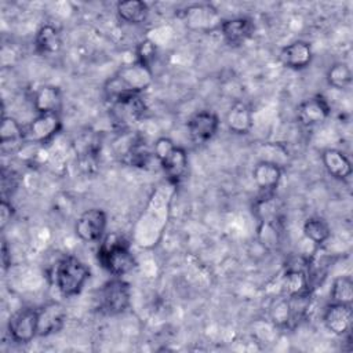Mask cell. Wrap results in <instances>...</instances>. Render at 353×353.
<instances>
[{
	"mask_svg": "<svg viewBox=\"0 0 353 353\" xmlns=\"http://www.w3.org/2000/svg\"><path fill=\"white\" fill-rule=\"evenodd\" d=\"M183 18L190 28L205 30L219 28L222 22L218 10L211 4H192L183 11Z\"/></svg>",
	"mask_w": 353,
	"mask_h": 353,
	"instance_id": "16",
	"label": "cell"
},
{
	"mask_svg": "<svg viewBox=\"0 0 353 353\" xmlns=\"http://www.w3.org/2000/svg\"><path fill=\"white\" fill-rule=\"evenodd\" d=\"M131 303L130 284L121 277L113 276L108 280L98 295L99 310L108 316H116L124 313Z\"/></svg>",
	"mask_w": 353,
	"mask_h": 353,
	"instance_id": "5",
	"label": "cell"
},
{
	"mask_svg": "<svg viewBox=\"0 0 353 353\" xmlns=\"http://www.w3.org/2000/svg\"><path fill=\"white\" fill-rule=\"evenodd\" d=\"M98 261L103 269L116 277L132 272L137 266L130 244L117 233H109L102 239L98 248Z\"/></svg>",
	"mask_w": 353,
	"mask_h": 353,
	"instance_id": "2",
	"label": "cell"
},
{
	"mask_svg": "<svg viewBox=\"0 0 353 353\" xmlns=\"http://www.w3.org/2000/svg\"><path fill=\"white\" fill-rule=\"evenodd\" d=\"M321 161L327 172L339 181H346L352 175V163L347 156L334 148H328L321 153Z\"/></svg>",
	"mask_w": 353,
	"mask_h": 353,
	"instance_id": "21",
	"label": "cell"
},
{
	"mask_svg": "<svg viewBox=\"0 0 353 353\" xmlns=\"http://www.w3.org/2000/svg\"><path fill=\"white\" fill-rule=\"evenodd\" d=\"M26 142V131L25 128L14 119L8 116H3L1 127H0V143L1 150L17 152L22 149Z\"/></svg>",
	"mask_w": 353,
	"mask_h": 353,
	"instance_id": "18",
	"label": "cell"
},
{
	"mask_svg": "<svg viewBox=\"0 0 353 353\" xmlns=\"http://www.w3.org/2000/svg\"><path fill=\"white\" fill-rule=\"evenodd\" d=\"M327 81L331 87L342 90L352 83V70L346 62H335L327 70Z\"/></svg>",
	"mask_w": 353,
	"mask_h": 353,
	"instance_id": "28",
	"label": "cell"
},
{
	"mask_svg": "<svg viewBox=\"0 0 353 353\" xmlns=\"http://www.w3.org/2000/svg\"><path fill=\"white\" fill-rule=\"evenodd\" d=\"M219 128V117L212 110H200L188 121V132L197 143L208 142Z\"/></svg>",
	"mask_w": 353,
	"mask_h": 353,
	"instance_id": "13",
	"label": "cell"
},
{
	"mask_svg": "<svg viewBox=\"0 0 353 353\" xmlns=\"http://www.w3.org/2000/svg\"><path fill=\"white\" fill-rule=\"evenodd\" d=\"M146 112V103L141 95H128L110 101L109 116L119 128H127L141 120Z\"/></svg>",
	"mask_w": 353,
	"mask_h": 353,
	"instance_id": "6",
	"label": "cell"
},
{
	"mask_svg": "<svg viewBox=\"0 0 353 353\" xmlns=\"http://www.w3.org/2000/svg\"><path fill=\"white\" fill-rule=\"evenodd\" d=\"M62 130L59 113H37V116L25 128L26 142L33 145H46L52 141Z\"/></svg>",
	"mask_w": 353,
	"mask_h": 353,
	"instance_id": "7",
	"label": "cell"
},
{
	"mask_svg": "<svg viewBox=\"0 0 353 353\" xmlns=\"http://www.w3.org/2000/svg\"><path fill=\"white\" fill-rule=\"evenodd\" d=\"M8 334L17 343H29L37 336V309L23 307L8 320Z\"/></svg>",
	"mask_w": 353,
	"mask_h": 353,
	"instance_id": "9",
	"label": "cell"
},
{
	"mask_svg": "<svg viewBox=\"0 0 353 353\" xmlns=\"http://www.w3.org/2000/svg\"><path fill=\"white\" fill-rule=\"evenodd\" d=\"M254 124L251 108L241 101L234 102L226 113L228 128L237 135H245L251 131Z\"/></svg>",
	"mask_w": 353,
	"mask_h": 353,
	"instance_id": "20",
	"label": "cell"
},
{
	"mask_svg": "<svg viewBox=\"0 0 353 353\" xmlns=\"http://www.w3.org/2000/svg\"><path fill=\"white\" fill-rule=\"evenodd\" d=\"M303 234L305 237L312 241L313 244H316L317 247L323 245L331 236V230L328 223L320 218V216H312L307 218L303 223Z\"/></svg>",
	"mask_w": 353,
	"mask_h": 353,
	"instance_id": "25",
	"label": "cell"
},
{
	"mask_svg": "<svg viewBox=\"0 0 353 353\" xmlns=\"http://www.w3.org/2000/svg\"><path fill=\"white\" fill-rule=\"evenodd\" d=\"M152 154L153 153L148 149V145L143 141V138L137 135L130 141V145L127 146V150L124 152L123 160L132 167L142 168L149 163Z\"/></svg>",
	"mask_w": 353,
	"mask_h": 353,
	"instance_id": "24",
	"label": "cell"
},
{
	"mask_svg": "<svg viewBox=\"0 0 353 353\" xmlns=\"http://www.w3.org/2000/svg\"><path fill=\"white\" fill-rule=\"evenodd\" d=\"M153 154L172 183H179L185 178L188 172V154L170 138H159L153 145Z\"/></svg>",
	"mask_w": 353,
	"mask_h": 353,
	"instance_id": "4",
	"label": "cell"
},
{
	"mask_svg": "<svg viewBox=\"0 0 353 353\" xmlns=\"http://www.w3.org/2000/svg\"><path fill=\"white\" fill-rule=\"evenodd\" d=\"M14 205L11 204V201L8 199H1L0 201V226L1 229H4L7 226V223L11 221V218L14 216Z\"/></svg>",
	"mask_w": 353,
	"mask_h": 353,
	"instance_id": "32",
	"label": "cell"
},
{
	"mask_svg": "<svg viewBox=\"0 0 353 353\" xmlns=\"http://www.w3.org/2000/svg\"><path fill=\"white\" fill-rule=\"evenodd\" d=\"M269 314H270V320L273 321L274 325L288 327L294 321L292 306H291L290 298L284 295V298L274 301L273 305L270 306Z\"/></svg>",
	"mask_w": 353,
	"mask_h": 353,
	"instance_id": "27",
	"label": "cell"
},
{
	"mask_svg": "<svg viewBox=\"0 0 353 353\" xmlns=\"http://www.w3.org/2000/svg\"><path fill=\"white\" fill-rule=\"evenodd\" d=\"M18 183H19L18 174L11 168L3 167V170H1V194H3V199H8V196H11L17 190Z\"/></svg>",
	"mask_w": 353,
	"mask_h": 353,
	"instance_id": "30",
	"label": "cell"
},
{
	"mask_svg": "<svg viewBox=\"0 0 353 353\" xmlns=\"http://www.w3.org/2000/svg\"><path fill=\"white\" fill-rule=\"evenodd\" d=\"M283 176L281 165L270 161H258L252 168V179L262 193H273Z\"/></svg>",
	"mask_w": 353,
	"mask_h": 353,
	"instance_id": "17",
	"label": "cell"
},
{
	"mask_svg": "<svg viewBox=\"0 0 353 353\" xmlns=\"http://www.w3.org/2000/svg\"><path fill=\"white\" fill-rule=\"evenodd\" d=\"M156 57V46L150 40H143L139 43L137 48V62L150 68L152 61Z\"/></svg>",
	"mask_w": 353,
	"mask_h": 353,
	"instance_id": "31",
	"label": "cell"
},
{
	"mask_svg": "<svg viewBox=\"0 0 353 353\" xmlns=\"http://www.w3.org/2000/svg\"><path fill=\"white\" fill-rule=\"evenodd\" d=\"M76 152L77 156L83 163H95L99 154L101 143L92 137V135H81L76 143Z\"/></svg>",
	"mask_w": 353,
	"mask_h": 353,
	"instance_id": "29",
	"label": "cell"
},
{
	"mask_svg": "<svg viewBox=\"0 0 353 353\" xmlns=\"http://www.w3.org/2000/svg\"><path fill=\"white\" fill-rule=\"evenodd\" d=\"M34 46L40 54H55L62 47L59 30L50 23L41 25L34 36Z\"/></svg>",
	"mask_w": 353,
	"mask_h": 353,
	"instance_id": "22",
	"label": "cell"
},
{
	"mask_svg": "<svg viewBox=\"0 0 353 353\" xmlns=\"http://www.w3.org/2000/svg\"><path fill=\"white\" fill-rule=\"evenodd\" d=\"M153 81L152 68L134 62L120 68L105 83V95L108 101H114L128 95H141Z\"/></svg>",
	"mask_w": 353,
	"mask_h": 353,
	"instance_id": "1",
	"label": "cell"
},
{
	"mask_svg": "<svg viewBox=\"0 0 353 353\" xmlns=\"http://www.w3.org/2000/svg\"><path fill=\"white\" fill-rule=\"evenodd\" d=\"M66 321V312L62 303L48 302L37 309V336H48L62 330Z\"/></svg>",
	"mask_w": 353,
	"mask_h": 353,
	"instance_id": "11",
	"label": "cell"
},
{
	"mask_svg": "<svg viewBox=\"0 0 353 353\" xmlns=\"http://www.w3.org/2000/svg\"><path fill=\"white\" fill-rule=\"evenodd\" d=\"M331 113L330 103L323 95H314L298 105L296 119L305 127H313L324 123Z\"/></svg>",
	"mask_w": 353,
	"mask_h": 353,
	"instance_id": "10",
	"label": "cell"
},
{
	"mask_svg": "<svg viewBox=\"0 0 353 353\" xmlns=\"http://www.w3.org/2000/svg\"><path fill=\"white\" fill-rule=\"evenodd\" d=\"M254 22L247 17H236L225 19L219 25L221 34L229 46H241L244 44L254 33Z\"/></svg>",
	"mask_w": 353,
	"mask_h": 353,
	"instance_id": "14",
	"label": "cell"
},
{
	"mask_svg": "<svg viewBox=\"0 0 353 353\" xmlns=\"http://www.w3.org/2000/svg\"><path fill=\"white\" fill-rule=\"evenodd\" d=\"M331 301L335 303L352 305L353 302V280L350 276H338L331 285Z\"/></svg>",
	"mask_w": 353,
	"mask_h": 353,
	"instance_id": "26",
	"label": "cell"
},
{
	"mask_svg": "<svg viewBox=\"0 0 353 353\" xmlns=\"http://www.w3.org/2000/svg\"><path fill=\"white\" fill-rule=\"evenodd\" d=\"M1 263H3V270H6L11 265V254L8 251V245L6 241H3V245H1Z\"/></svg>",
	"mask_w": 353,
	"mask_h": 353,
	"instance_id": "33",
	"label": "cell"
},
{
	"mask_svg": "<svg viewBox=\"0 0 353 353\" xmlns=\"http://www.w3.org/2000/svg\"><path fill=\"white\" fill-rule=\"evenodd\" d=\"M116 11L121 21L131 25H141L149 17V6L142 0L119 1Z\"/></svg>",
	"mask_w": 353,
	"mask_h": 353,
	"instance_id": "23",
	"label": "cell"
},
{
	"mask_svg": "<svg viewBox=\"0 0 353 353\" xmlns=\"http://www.w3.org/2000/svg\"><path fill=\"white\" fill-rule=\"evenodd\" d=\"M90 279L88 266L73 255L58 261L54 270V281L59 294L65 298L79 295Z\"/></svg>",
	"mask_w": 353,
	"mask_h": 353,
	"instance_id": "3",
	"label": "cell"
},
{
	"mask_svg": "<svg viewBox=\"0 0 353 353\" xmlns=\"http://www.w3.org/2000/svg\"><path fill=\"white\" fill-rule=\"evenodd\" d=\"M313 58V51L312 47L307 41L303 40H296L292 41L287 46H284L280 52H279V59L280 62L294 70L305 69L309 66Z\"/></svg>",
	"mask_w": 353,
	"mask_h": 353,
	"instance_id": "15",
	"label": "cell"
},
{
	"mask_svg": "<svg viewBox=\"0 0 353 353\" xmlns=\"http://www.w3.org/2000/svg\"><path fill=\"white\" fill-rule=\"evenodd\" d=\"M108 215L101 208L85 210L74 223L76 236L85 243L99 241L106 230Z\"/></svg>",
	"mask_w": 353,
	"mask_h": 353,
	"instance_id": "8",
	"label": "cell"
},
{
	"mask_svg": "<svg viewBox=\"0 0 353 353\" xmlns=\"http://www.w3.org/2000/svg\"><path fill=\"white\" fill-rule=\"evenodd\" d=\"M63 95L57 85H41L33 94V108L37 113H59Z\"/></svg>",
	"mask_w": 353,
	"mask_h": 353,
	"instance_id": "19",
	"label": "cell"
},
{
	"mask_svg": "<svg viewBox=\"0 0 353 353\" xmlns=\"http://www.w3.org/2000/svg\"><path fill=\"white\" fill-rule=\"evenodd\" d=\"M323 323L325 328L334 335L343 336L350 332L353 323L352 305L331 302L323 314Z\"/></svg>",
	"mask_w": 353,
	"mask_h": 353,
	"instance_id": "12",
	"label": "cell"
}]
</instances>
